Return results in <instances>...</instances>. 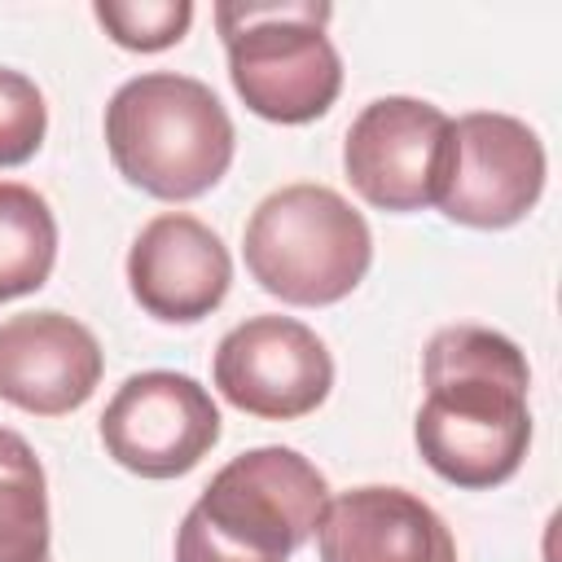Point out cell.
I'll list each match as a JSON object with an SVG mask.
<instances>
[{
	"label": "cell",
	"mask_w": 562,
	"mask_h": 562,
	"mask_svg": "<svg viewBox=\"0 0 562 562\" xmlns=\"http://www.w3.org/2000/svg\"><path fill=\"white\" fill-rule=\"evenodd\" d=\"M422 382L413 422L422 461L470 492L514 479L531 443V369L518 342L483 325H448L426 342Z\"/></svg>",
	"instance_id": "cell-1"
},
{
	"label": "cell",
	"mask_w": 562,
	"mask_h": 562,
	"mask_svg": "<svg viewBox=\"0 0 562 562\" xmlns=\"http://www.w3.org/2000/svg\"><path fill=\"white\" fill-rule=\"evenodd\" d=\"M233 119L220 97L176 70L136 75L105 105V149L119 176L162 202L215 189L233 162Z\"/></svg>",
	"instance_id": "cell-2"
},
{
	"label": "cell",
	"mask_w": 562,
	"mask_h": 562,
	"mask_svg": "<svg viewBox=\"0 0 562 562\" xmlns=\"http://www.w3.org/2000/svg\"><path fill=\"white\" fill-rule=\"evenodd\" d=\"M241 250L250 277L294 307L347 299L373 263L364 215L329 184H285L268 193L246 220Z\"/></svg>",
	"instance_id": "cell-3"
},
{
	"label": "cell",
	"mask_w": 562,
	"mask_h": 562,
	"mask_svg": "<svg viewBox=\"0 0 562 562\" xmlns=\"http://www.w3.org/2000/svg\"><path fill=\"white\" fill-rule=\"evenodd\" d=\"M329 4H215L228 48V79L250 114L268 123H312L342 92V61L325 35Z\"/></svg>",
	"instance_id": "cell-4"
},
{
	"label": "cell",
	"mask_w": 562,
	"mask_h": 562,
	"mask_svg": "<svg viewBox=\"0 0 562 562\" xmlns=\"http://www.w3.org/2000/svg\"><path fill=\"white\" fill-rule=\"evenodd\" d=\"M325 505H329L325 474L294 448L268 443L215 470L202 496L193 501V514L228 544L255 558L285 562L299 544L316 536Z\"/></svg>",
	"instance_id": "cell-5"
},
{
	"label": "cell",
	"mask_w": 562,
	"mask_h": 562,
	"mask_svg": "<svg viewBox=\"0 0 562 562\" xmlns=\"http://www.w3.org/2000/svg\"><path fill=\"white\" fill-rule=\"evenodd\" d=\"M452 119L417 97L369 101L342 140V167L351 189L378 211H422L439 202L448 171Z\"/></svg>",
	"instance_id": "cell-6"
},
{
	"label": "cell",
	"mask_w": 562,
	"mask_h": 562,
	"mask_svg": "<svg viewBox=\"0 0 562 562\" xmlns=\"http://www.w3.org/2000/svg\"><path fill=\"white\" fill-rule=\"evenodd\" d=\"M101 443L140 479H180L220 443V408L198 378L145 369L110 395Z\"/></svg>",
	"instance_id": "cell-7"
},
{
	"label": "cell",
	"mask_w": 562,
	"mask_h": 562,
	"mask_svg": "<svg viewBox=\"0 0 562 562\" xmlns=\"http://www.w3.org/2000/svg\"><path fill=\"white\" fill-rule=\"evenodd\" d=\"M544 193V145L540 136L496 110H474L452 123L448 171L439 211L465 228H509Z\"/></svg>",
	"instance_id": "cell-8"
},
{
	"label": "cell",
	"mask_w": 562,
	"mask_h": 562,
	"mask_svg": "<svg viewBox=\"0 0 562 562\" xmlns=\"http://www.w3.org/2000/svg\"><path fill=\"white\" fill-rule=\"evenodd\" d=\"M220 395L263 422H294L325 404L334 360L316 329L294 316H250L215 347Z\"/></svg>",
	"instance_id": "cell-9"
},
{
	"label": "cell",
	"mask_w": 562,
	"mask_h": 562,
	"mask_svg": "<svg viewBox=\"0 0 562 562\" xmlns=\"http://www.w3.org/2000/svg\"><path fill=\"white\" fill-rule=\"evenodd\" d=\"M127 285L149 316L167 325H193L224 303L233 285V259L215 228L184 211H167L136 233L127 250Z\"/></svg>",
	"instance_id": "cell-10"
},
{
	"label": "cell",
	"mask_w": 562,
	"mask_h": 562,
	"mask_svg": "<svg viewBox=\"0 0 562 562\" xmlns=\"http://www.w3.org/2000/svg\"><path fill=\"white\" fill-rule=\"evenodd\" d=\"M101 342L66 312H22L0 321V400L35 417H61L92 400Z\"/></svg>",
	"instance_id": "cell-11"
},
{
	"label": "cell",
	"mask_w": 562,
	"mask_h": 562,
	"mask_svg": "<svg viewBox=\"0 0 562 562\" xmlns=\"http://www.w3.org/2000/svg\"><path fill=\"white\" fill-rule=\"evenodd\" d=\"M321 562H457L448 522L404 487H351L325 505Z\"/></svg>",
	"instance_id": "cell-12"
},
{
	"label": "cell",
	"mask_w": 562,
	"mask_h": 562,
	"mask_svg": "<svg viewBox=\"0 0 562 562\" xmlns=\"http://www.w3.org/2000/svg\"><path fill=\"white\" fill-rule=\"evenodd\" d=\"M0 562H48V483L35 448L0 426Z\"/></svg>",
	"instance_id": "cell-13"
},
{
	"label": "cell",
	"mask_w": 562,
	"mask_h": 562,
	"mask_svg": "<svg viewBox=\"0 0 562 562\" xmlns=\"http://www.w3.org/2000/svg\"><path fill=\"white\" fill-rule=\"evenodd\" d=\"M57 263V220L18 180H0V303L35 294Z\"/></svg>",
	"instance_id": "cell-14"
},
{
	"label": "cell",
	"mask_w": 562,
	"mask_h": 562,
	"mask_svg": "<svg viewBox=\"0 0 562 562\" xmlns=\"http://www.w3.org/2000/svg\"><path fill=\"white\" fill-rule=\"evenodd\" d=\"M92 13L105 35L132 53H162L180 44L193 22L189 0H97Z\"/></svg>",
	"instance_id": "cell-15"
},
{
	"label": "cell",
	"mask_w": 562,
	"mask_h": 562,
	"mask_svg": "<svg viewBox=\"0 0 562 562\" xmlns=\"http://www.w3.org/2000/svg\"><path fill=\"white\" fill-rule=\"evenodd\" d=\"M48 132V105L44 92L22 75L0 66V167H22L35 158Z\"/></svg>",
	"instance_id": "cell-16"
},
{
	"label": "cell",
	"mask_w": 562,
	"mask_h": 562,
	"mask_svg": "<svg viewBox=\"0 0 562 562\" xmlns=\"http://www.w3.org/2000/svg\"><path fill=\"white\" fill-rule=\"evenodd\" d=\"M176 562H272V558H255L237 544H228L224 536H215L193 509L184 514L180 531H176Z\"/></svg>",
	"instance_id": "cell-17"
}]
</instances>
